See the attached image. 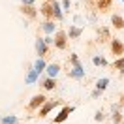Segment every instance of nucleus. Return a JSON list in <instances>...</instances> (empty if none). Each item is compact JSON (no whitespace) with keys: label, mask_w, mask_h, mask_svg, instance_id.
<instances>
[{"label":"nucleus","mask_w":124,"mask_h":124,"mask_svg":"<svg viewBox=\"0 0 124 124\" xmlns=\"http://www.w3.org/2000/svg\"><path fill=\"white\" fill-rule=\"evenodd\" d=\"M66 38H68V34L66 32H56L54 34V45H56V49H66Z\"/></svg>","instance_id":"1"},{"label":"nucleus","mask_w":124,"mask_h":124,"mask_svg":"<svg viewBox=\"0 0 124 124\" xmlns=\"http://www.w3.org/2000/svg\"><path fill=\"white\" fill-rule=\"evenodd\" d=\"M71 111H73V107H64V109H62V111H60V113H58V115L54 116V122H56V124L64 122V120L68 118V115H70Z\"/></svg>","instance_id":"2"},{"label":"nucleus","mask_w":124,"mask_h":124,"mask_svg":"<svg viewBox=\"0 0 124 124\" xmlns=\"http://www.w3.org/2000/svg\"><path fill=\"white\" fill-rule=\"evenodd\" d=\"M41 103H45V96H43V94H38V96H34L32 101L28 103V109H36V107H39Z\"/></svg>","instance_id":"3"},{"label":"nucleus","mask_w":124,"mask_h":124,"mask_svg":"<svg viewBox=\"0 0 124 124\" xmlns=\"http://www.w3.org/2000/svg\"><path fill=\"white\" fill-rule=\"evenodd\" d=\"M75 68H73V71H70V77H73V79H81L83 75H85V70H83V66L81 64H73Z\"/></svg>","instance_id":"4"},{"label":"nucleus","mask_w":124,"mask_h":124,"mask_svg":"<svg viewBox=\"0 0 124 124\" xmlns=\"http://www.w3.org/2000/svg\"><path fill=\"white\" fill-rule=\"evenodd\" d=\"M111 51H113L115 54H122V53H124V45L115 38L113 41H111Z\"/></svg>","instance_id":"5"},{"label":"nucleus","mask_w":124,"mask_h":124,"mask_svg":"<svg viewBox=\"0 0 124 124\" xmlns=\"http://www.w3.org/2000/svg\"><path fill=\"white\" fill-rule=\"evenodd\" d=\"M36 51H38L39 56H45L47 54V45H45V39H38L36 41Z\"/></svg>","instance_id":"6"},{"label":"nucleus","mask_w":124,"mask_h":124,"mask_svg":"<svg viewBox=\"0 0 124 124\" xmlns=\"http://www.w3.org/2000/svg\"><path fill=\"white\" fill-rule=\"evenodd\" d=\"M54 105H58V101H56V100L49 101V103H45V105L41 107V111H39V116H47V113H49V111H51V109H53Z\"/></svg>","instance_id":"7"},{"label":"nucleus","mask_w":124,"mask_h":124,"mask_svg":"<svg viewBox=\"0 0 124 124\" xmlns=\"http://www.w3.org/2000/svg\"><path fill=\"white\" fill-rule=\"evenodd\" d=\"M113 24H115V28H124V19L120 15H113Z\"/></svg>","instance_id":"8"},{"label":"nucleus","mask_w":124,"mask_h":124,"mask_svg":"<svg viewBox=\"0 0 124 124\" xmlns=\"http://www.w3.org/2000/svg\"><path fill=\"white\" fill-rule=\"evenodd\" d=\"M41 13L45 17H51L53 15V4H43V6H41Z\"/></svg>","instance_id":"9"},{"label":"nucleus","mask_w":124,"mask_h":124,"mask_svg":"<svg viewBox=\"0 0 124 124\" xmlns=\"http://www.w3.org/2000/svg\"><path fill=\"white\" fill-rule=\"evenodd\" d=\"M54 85H56V83H54L53 77H49V79H45V81H43V88H45V90H53Z\"/></svg>","instance_id":"10"},{"label":"nucleus","mask_w":124,"mask_h":124,"mask_svg":"<svg viewBox=\"0 0 124 124\" xmlns=\"http://www.w3.org/2000/svg\"><path fill=\"white\" fill-rule=\"evenodd\" d=\"M58 70H60V66H58V64H51V66H47V71H49V75H51V77H54V75L58 73Z\"/></svg>","instance_id":"11"},{"label":"nucleus","mask_w":124,"mask_h":124,"mask_svg":"<svg viewBox=\"0 0 124 124\" xmlns=\"http://www.w3.org/2000/svg\"><path fill=\"white\" fill-rule=\"evenodd\" d=\"M109 6H111V0H98V9L100 11H105Z\"/></svg>","instance_id":"12"},{"label":"nucleus","mask_w":124,"mask_h":124,"mask_svg":"<svg viewBox=\"0 0 124 124\" xmlns=\"http://www.w3.org/2000/svg\"><path fill=\"white\" fill-rule=\"evenodd\" d=\"M23 13H26L28 17H36V9L32 8V6H23V9H21Z\"/></svg>","instance_id":"13"},{"label":"nucleus","mask_w":124,"mask_h":124,"mask_svg":"<svg viewBox=\"0 0 124 124\" xmlns=\"http://www.w3.org/2000/svg\"><path fill=\"white\" fill-rule=\"evenodd\" d=\"M53 15L56 17V19H60V17H62V9H60V6H58L54 0H53Z\"/></svg>","instance_id":"14"},{"label":"nucleus","mask_w":124,"mask_h":124,"mask_svg":"<svg viewBox=\"0 0 124 124\" xmlns=\"http://www.w3.org/2000/svg\"><path fill=\"white\" fill-rule=\"evenodd\" d=\"M43 70H45V62H43V60H36V64H34V71L39 73V71H43Z\"/></svg>","instance_id":"15"},{"label":"nucleus","mask_w":124,"mask_h":124,"mask_svg":"<svg viewBox=\"0 0 124 124\" xmlns=\"http://www.w3.org/2000/svg\"><path fill=\"white\" fill-rule=\"evenodd\" d=\"M109 85V79H100V81H98V83H96V86H98V90H103V88H105V86Z\"/></svg>","instance_id":"16"},{"label":"nucleus","mask_w":124,"mask_h":124,"mask_svg":"<svg viewBox=\"0 0 124 124\" xmlns=\"http://www.w3.org/2000/svg\"><path fill=\"white\" fill-rule=\"evenodd\" d=\"M79 36H81V30L75 26H70V38H79Z\"/></svg>","instance_id":"17"},{"label":"nucleus","mask_w":124,"mask_h":124,"mask_svg":"<svg viewBox=\"0 0 124 124\" xmlns=\"http://www.w3.org/2000/svg\"><path fill=\"white\" fill-rule=\"evenodd\" d=\"M94 64L96 66H107V60L101 58V56H94Z\"/></svg>","instance_id":"18"},{"label":"nucleus","mask_w":124,"mask_h":124,"mask_svg":"<svg viewBox=\"0 0 124 124\" xmlns=\"http://www.w3.org/2000/svg\"><path fill=\"white\" fill-rule=\"evenodd\" d=\"M115 68L118 71H124V56H122V58H118V60L115 62Z\"/></svg>","instance_id":"19"},{"label":"nucleus","mask_w":124,"mask_h":124,"mask_svg":"<svg viewBox=\"0 0 124 124\" xmlns=\"http://www.w3.org/2000/svg\"><path fill=\"white\" fill-rule=\"evenodd\" d=\"M43 30H45V32H53L54 30V24L51 23V21H47V23H43Z\"/></svg>","instance_id":"20"},{"label":"nucleus","mask_w":124,"mask_h":124,"mask_svg":"<svg viewBox=\"0 0 124 124\" xmlns=\"http://www.w3.org/2000/svg\"><path fill=\"white\" fill-rule=\"evenodd\" d=\"M17 118L15 116H6V118H2V124H15Z\"/></svg>","instance_id":"21"},{"label":"nucleus","mask_w":124,"mask_h":124,"mask_svg":"<svg viewBox=\"0 0 124 124\" xmlns=\"http://www.w3.org/2000/svg\"><path fill=\"white\" fill-rule=\"evenodd\" d=\"M100 36H101V38H103V39H101V41H107V39H109V32H107V28H101Z\"/></svg>","instance_id":"22"},{"label":"nucleus","mask_w":124,"mask_h":124,"mask_svg":"<svg viewBox=\"0 0 124 124\" xmlns=\"http://www.w3.org/2000/svg\"><path fill=\"white\" fill-rule=\"evenodd\" d=\"M113 120H115V124H120V120H122L120 113H115V115H113Z\"/></svg>","instance_id":"23"},{"label":"nucleus","mask_w":124,"mask_h":124,"mask_svg":"<svg viewBox=\"0 0 124 124\" xmlns=\"http://www.w3.org/2000/svg\"><path fill=\"white\" fill-rule=\"evenodd\" d=\"M62 8H64V9L70 8V0H64V2H62Z\"/></svg>","instance_id":"24"},{"label":"nucleus","mask_w":124,"mask_h":124,"mask_svg":"<svg viewBox=\"0 0 124 124\" xmlns=\"http://www.w3.org/2000/svg\"><path fill=\"white\" fill-rule=\"evenodd\" d=\"M96 120H98V122H100V120H103V115H101V113H96Z\"/></svg>","instance_id":"25"},{"label":"nucleus","mask_w":124,"mask_h":124,"mask_svg":"<svg viewBox=\"0 0 124 124\" xmlns=\"http://www.w3.org/2000/svg\"><path fill=\"white\" fill-rule=\"evenodd\" d=\"M32 2H34V0H23V4H24V6H30Z\"/></svg>","instance_id":"26"},{"label":"nucleus","mask_w":124,"mask_h":124,"mask_svg":"<svg viewBox=\"0 0 124 124\" xmlns=\"http://www.w3.org/2000/svg\"><path fill=\"white\" fill-rule=\"evenodd\" d=\"M49 2H51V0H49Z\"/></svg>","instance_id":"27"},{"label":"nucleus","mask_w":124,"mask_h":124,"mask_svg":"<svg viewBox=\"0 0 124 124\" xmlns=\"http://www.w3.org/2000/svg\"><path fill=\"white\" fill-rule=\"evenodd\" d=\"M122 2H124V0H122Z\"/></svg>","instance_id":"28"}]
</instances>
